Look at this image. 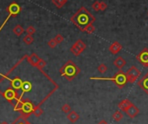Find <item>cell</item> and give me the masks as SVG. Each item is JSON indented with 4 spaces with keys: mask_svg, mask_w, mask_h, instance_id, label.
Wrapping results in <instances>:
<instances>
[{
    "mask_svg": "<svg viewBox=\"0 0 148 124\" xmlns=\"http://www.w3.org/2000/svg\"><path fill=\"white\" fill-rule=\"evenodd\" d=\"M140 75L141 71L136 66H132L126 73L127 82L130 83H134L137 81V79L140 76Z\"/></svg>",
    "mask_w": 148,
    "mask_h": 124,
    "instance_id": "7a4b0ae2",
    "label": "cell"
},
{
    "mask_svg": "<svg viewBox=\"0 0 148 124\" xmlns=\"http://www.w3.org/2000/svg\"><path fill=\"white\" fill-rule=\"evenodd\" d=\"M5 98H6L7 100H9V101H11V99H13V98L15 97V95H14L13 90L9 89V90L5 93Z\"/></svg>",
    "mask_w": 148,
    "mask_h": 124,
    "instance_id": "e0dca14e",
    "label": "cell"
},
{
    "mask_svg": "<svg viewBox=\"0 0 148 124\" xmlns=\"http://www.w3.org/2000/svg\"><path fill=\"white\" fill-rule=\"evenodd\" d=\"M12 85L15 88H22L23 82L19 78H16L12 81Z\"/></svg>",
    "mask_w": 148,
    "mask_h": 124,
    "instance_id": "2e32d148",
    "label": "cell"
},
{
    "mask_svg": "<svg viewBox=\"0 0 148 124\" xmlns=\"http://www.w3.org/2000/svg\"><path fill=\"white\" fill-rule=\"evenodd\" d=\"M98 124H109L106 121H105V120H102V121H100Z\"/></svg>",
    "mask_w": 148,
    "mask_h": 124,
    "instance_id": "44dd1931",
    "label": "cell"
},
{
    "mask_svg": "<svg viewBox=\"0 0 148 124\" xmlns=\"http://www.w3.org/2000/svg\"><path fill=\"white\" fill-rule=\"evenodd\" d=\"M132 102H130L128 99H125V100H123V101H121L120 103L118 104V109H120L121 111H125L131 104H132Z\"/></svg>",
    "mask_w": 148,
    "mask_h": 124,
    "instance_id": "30bf717a",
    "label": "cell"
},
{
    "mask_svg": "<svg viewBox=\"0 0 148 124\" xmlns=\"http://www.w3.org/2000/svg\"><path fill=\"white\" fill-rule=\"evenodd\" d=\"M1 124H8V123H7V122H5H5H3V123H1Z\"/></svg>",
    "mask_w": 148,
    "mask_h": 124,
    "instance_id": "7402d4cb",
    "label": "cell"
},
{
    "mask_svg": "<svg viewBox=\"0 0 148 124\" xmlns=\"http://www.w3.org/2000/svg\"><path fill=\"white\" fill-rule=\"evenodd\" d=\"M61 110L65 113V114H68L69 112H71V107L68 104H64L61 108Z\"/></svg>",
    "mask_w": 148,
    "mask_h": 124,
    "instance_id": "d6986e66",
    "label": "cell"
},
{
    "mask_svg": "<svg viewBox=\"0 0 148 124\" xmlns=\"http://www.w3.org/2000/svg\"><path fill=\"white\" fill-rule=\"evenodd\" d=\"M122 49V45L120 44V43H118V42H115L113 43L111 46H110V51L112 53V54H117Z\"/></svg>",
    "mask_w": 148,
    "mask_h": 124,
    "instance_id": "9c48e42d",
    "label": "cell"
},
{
    "mask_svg": "<svg viewBox=\"0 0 148 124\" xmlns=\"http://www.w3.org/2000/svg\"><path fill=\"white\" fill-rule=\"evenodd\" d=\"M126 114L130 117V118H134L136 117L139 114V109L138 107H136L133 103H132L126 110H125Z\"/></svg>",
    "mask_w": 148,
    "mask_h": 124,
    "instance_id": "5b68a950",
    "label": "cell"
},
{
    "mask_svg": "<svg viewBox=\"0 0 148 124\" xmlns=\"http://www.w3.org/2000/svg\"><path fill=\"white\" fill-rule=\"evenodd\" d=\"M92 79H96V80H108V81H112L113 82V83L118 87L120 88H124L126 84H127V78L126 76V73L123 72L122 70H120L116 75H114V76L110 77V78H92Z\"/></svg>",
    "mask_w": 148,
    "mask_h": 124,
    "instance_id": "6da1fadb",
    "label": "cell"
},
{
    "mask_svg": "<svg viewBox=\"0 0 148 124\" xmlns=\"http://www.w3.org/2000/svg\"><path fill=\"white\" fill-rule=\"evenodd\" d=\"M78 22L81 26L86 25L89 22H90V16L87 14H81L78 18Z\"/></svg>",
    "mask_w": 148,
    "mask_h": 124,
    "instance_id": "52a82bcc",
    "label": "cell"
},
{
    "mask_svg": "<svg viewBox=\"0 0 148 124\" xmlns=\"http://www.w3.org/2000/svg\"><path fill=\"white\" fill-rule=\"evenodd\" d=\"M136 59L139 62V63L143 66L148 68V49L147 48H145L144 50H142L136 56Z\"/></svg>",
    "mask_w": 148,
    "mask_h": 124,
    "instance_id": "3957f363",
    "label": "cell"
},
{
    "mask_svg": "<svg viewBox=\"0 0 148 124\" xmlns=\"http://www.w3.org/2000/svg\"><path fill=\"white\" fill-rule=\"evenodd\" d=\"M123 117H124V115L121 111H116L112 115V118L115 121H120L123 119Z\"/></svg>",
    "mask_w": 148,
    "mask_h": 124,
    "instance_id": "4fadbf2b",
    "label": "cell"
},
{
    "mask_svg": "<svg viewBox=\"0 0 148 124\" xmlns=\"http://www.w3.org/2000/svg\"><path fill=\"white\" fill-rule=\"evenodd\" d=\"M21 109L23 110V112L26 115H30L31 113H32L33 111V106L32 103H24L22 104V108Z\"/></svg>",
    "mask_w": 148,
    "mask_h": 124,
    "instance_id": "8992f818",
    "label": "cell"
},
{
    "mask_svg": "<svg viewBox=\"0 0 148 124\" xmlns=\"http://www.w3.org/2000/svg\"><path fill=\"white\" fill-rule=\"evenodd\" d=\"M19 11H20V8L17 4H12L9 8V11L11 14H17V13L19 12Z\"/></svg>",
    "mask_w": 148,
    "mask_h": 124,
    "instance_id": "5bb4252c",
    "label": "cell"
},
{
    "mask_svg": "<svg viewBox=\"0 0 148 124\" xmlns=\"http://www.w3.org/2000/svg\"><path fill=\"white\" fill-rule=\"evenodd\" d=\"M32 113H33V115H34L36 117H40V116L43 115L44 110H43L39 106H37V107L33 108V111H32Z\"/></svg>",
    "mask_w": 148,
    "mask_h": 124,
    "instance_id": "9a60e30c",
    "label": "cell"
},
{
    "mask_svg": "<svg viewBox=\"0 0 148 124\" xmlns=\"http://www.w3.org/2000/svg\"><path fill=\"white\" fill-rule=\"evenodd\" d=\"M31 88H32V85L30 82H24L22 85V89L24 91H29L30 89H31Z\"/></svg>",
    "mask_w": 148,
    "mask_h": 124,
    "instance_id": "ac0fdd59",
    "label": "cell"
},
{
    "mask_svg": "<svg viewBox=\"0 0 148 124\" xmlns=\"http://www.w3.org/2000/svg\"><path fill=\"white\" fill-rule=\"evenodd\" d=\"M138 85L140 87V88L148 95V72L141 77L140 80L138 82Z\"/></svg>",
    "mask_w": 148,
    "mask_h": 124,
    "instance_id": "277c9868",
    "label": "cell"
},
{
    "mask_svg": "<svg viewBox=\"0 0 148 124\" xmlns=\"http://www.w3.org/2000/svg\"><path fill=\"white\" fill-rule=\"evenodd\" d=\"M126 64V61L123 57H121V56H118V57L114 61V65H115L118 69H120V70H121L123 67H125Z\"/></svg>",
    "mask_w": 148,
    "mask_h": 124,
    "instance_id": "ba28073f",
    "label": "cell"
},
{
    "mask_svg": "<svg viewBox=\"0 0 148 124\" xmlns=\"http://www.w3.org/2000/svg\"><path fill=\"white\" fill-rule=\"evenodd\" d=\"M67 119H68L71 122L75 123V122L79 119V115H78L77 112H75V111H71V112H69V113L67 114Z\"/></svg>",
    "mask_w": 148,
    "mask_h": 124,
    "instance_id": "8fae6325",
    "label": "cell"
},
{
    "mask_svg": "<svg viewBox=\"0 0 148 124\" xmlns=\"http://www.w3.org/2000/svg\"><path fill=\"white\" fill-rule=\"evenodd\" d=\"M75 73H76V70H75L74 66H72V65H68L66 68L65 72H64V74L68 76H72L75 75Z\"/></svg>",
    "mask_w": 148,
    "mask_h": 124,
    "instance_id": "7c38bea8",
    "label": "cell"
},
{
    "mask_svg": "<svg viewBox=\"0 0 148 124\" xmlns=\"http://www.w3.org/2000/svg\"><path fill=\"white\" fill-rule=\"evenodd\" d=\"M98 70H99V71L100 73H105L107 70V68H106V66L105 64H101V65H99V67L98 68Z\"/></svg>",
    "mask_w": 148,
    "mask_h": 124,
    "instance_id": "ffe728a7",
    "label": "cell"
}]
</instances>
